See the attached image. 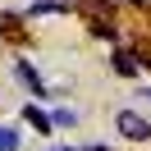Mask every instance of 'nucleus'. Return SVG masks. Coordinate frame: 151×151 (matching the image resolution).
<instances>
[{"label": "nucleus", "mask_w": 151, "mask_h": 151, "mask_svg": "<svg viewBox=\"0 0 151 151\" xmlns=\"http://www.w3.org/2000/svg\"><path fill=\"white\" fill-rule=\"evenodd\" d=\"M114 128H119L128 142H147V137H151V124L142 119L137 110H119V114H114Z\"/></svg>", "instance_id": "obj_1"}, {"label": "nucleus", "mask_w": 151, "mask_h": 151, "mask_svg": "<svg viewBox=\"0 0 151 151\" xmlns=\"http://www.w3.org/2000/svg\"><path fill=\"white\" fill-rule=\"evenodd\" d=\"M14 73H19L23 78V87H28V92H32V101H46V83H41V73H37V69H32V60H14Z\"/></svg>", "instance_id": "obj_2"}, {"label": "nucleus", "mask_w": 151, "mask_h": 151, "mask_svg": "<svg viewBox=\"0 0 151 151\" xmlns=\"http://www.w3.org/2000/svg\"><path fill=\"white\" fill-rule=\"evenodd\" d=\"M137 69H142V60L133 55V50H114V73H124V78H137Z\"/></svg>", "instance_id": "obj_3"}, {"label": "nucleus", "mask_w": 151, "mask_h": 151, "mask_svg": "<svg viewBox=\"0 0 151 151\" xmlns=\"http://www.w3.org/2000/svg\"><path fill=\"white\" fill-rule=\"evenodd\" d=\"M23 119H28V124H32L37 133H46V137L55 133V124H50V114H46V110H37V105H23Z\"/></svg>", "instance_id": "obj_4"}, {"label": "nucleus", "mask_w": 151, "mask_h": 151, "mask_svg": "<svg viewBox=\"0 0 151 151\" xmlns=\"http://www.w3.org/2000/svg\"><path fill=\"white\" fill-rule=\"evenodd\" d=\"M64 9H69L64 0H37V5H32L28 14H64Z\"/></svg>", "instance_id": "obj_5"}, {"label": "nucleus", "mask_w": 151, "mask_h": 151, "mask_svg": "<svg viewBox=\"0 0 151 151\" xmlns=\"http://www.w3.org/2000/svg\"><path fill=\"white\" fill-rule=\"evenodd\" d=\"M0 151H19V133L9 124H0Z\"/></svg>", "instance_id": "obj_6"}, {"label": "nucleus", "mask_w": 151, "mask_h": 151, "mask_svg": "<svg viewBox=\"0 0 151 151\" xmlns=\"http://www.w3.org/2000/svg\"><path fill=\"white\" fill-rule=\"evenodd\" d=\"M50 124H55V128H73L78 114H73V110H55V114H50Z\"/></svg>", "instance_id": "obj_7"}, {"label": "nucleus", "mask_w": 151, "mask_h": 151, "mask_svg": "<svg viewBox=\"0 0 151 151\" xmlns=\"http://www.w3.org/2000/svg\"><path fill=\"white\" fill-rule=\"evenodd\" d=\"M87 151H105V147H87Z\"/></svg>", "instance_id": "obj_8"}, {"label": "nucleus", "mask_w": 151, "mask_h": 151, "mask_svg": "<svg viewBox=\"0 0 151 151\" xmlns=\"http://www.w3.org/2000/svg\"><path fill=\"white\" fill-rule=\"evenodd\" d=\"M133 5H147V0H133Z\"/></svg>", "instance_id": "obj_9"}, {"label": "nucleus", "mask_w": 151, "mask_h": 151, "mask_svg": "<svg viewBox=\"0 0 151 151\" xmlns=\"http://www.w3.org/2000/svg\"><path fill=\"white\" fill-rule=\"evenodd\" d=\"M142 96H151V87H147V92H142Z\"/></svg>", "instance_id": "obj_10"}]
</instances>
